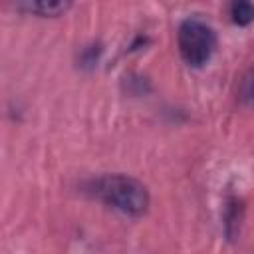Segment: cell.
Instances as JSON below:
<instances>
[{
	"label": "cell",
	"instance_id": "obj_4",
	"mask_svg": "<svg viewBox=\"0 0 254 254\" xmlns=\"http://www.w3.org/2000/svg\"><path fill=\"white\" fill-rule=\"evenodd\" d=\"M230 16L234 24L248 26L250 22H254V4L246 0H236L230 4Z\"/></svg>",
	"mask_w": 254,
	"mask_h": 254
},
{
	"label": "cell",
	"instance_id": "obj_2",
	"mask_svg": "<svg viewBox=\"0 0 254 254\" xmlns=\"http://www.w3.org/2000/svg\"><path fill=\"white\" fill-rule=\"evenodd\" d=\"M177 42H179V52L185 64L190 67H200L214 54L216 34L206 22L198 18H187L179 26Z\"/></svg>",
	"mask_w": 254,
	"mask_h": 254
},
{
	"label": "cell",
	"instance_id": "obj_3",
	"mask_svg": "<svg viewBox=\"0 0 254 254\" xmlns=\"http://www.w3.org/2000/svg\"><path fill=\"white\" fill-rule=\"evenodd\" d=\"M71 4L69 2H62V0H26V2H20L18 8L24 10V12H30V14H38V16H60L64 14Z\"/></svg>",
	"mask_w": 254,
	"mask_h": 254
},
{
	"label": "cell",
	"instance_id": "obj_6",
	"mask_svg": "<svg viewBox=\"0 0 254 254\" xmlns=\"http://www.w3.org/2000/svg\"><path fill=\"white\" fill-rule=\"evenodd\" d=\"M99 52H101L99 46H89V48H85L83 54H81V64H83V65H93V64L97 62Z\"/></svg>",
	"mask_w": 254,
	"mask_h": 254
},
{
	"label": "cell",
	"instance_id": "obj_1",
	"mask_svg": "<svg viewBox=\"0 0 254 254\" xmlns=\"http://www.w3.org/2000/svg\"><path fill=\"white\" fill-rule=\"evenodd\" d=\"M93 194L107 206H113L125 214L139 216L149 206L147 187L127 175H103L93 181Z\"/></svg>",
	"mask_w": 254,
	"mask_h": 254
},
{
	"label": "cell",
	"instance_id": "obj_5",
	"mask_svg": "<svg viewBox=\"0 0 254 254\" xmlns=\"http://www.w3.org/2000/svg\"><path fill=\"white\" fill-rule=\"evenodd\" d=\"M240 93H242V99L246 103L254 105V65L244 73L242 83H240Z\"/></svg>",
	"mask_w": 254,
	"mask_h": 254
}]
</instances>
